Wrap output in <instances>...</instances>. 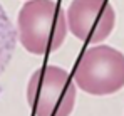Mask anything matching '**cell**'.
<instances>
[{"instance_id":"obj_4","label":"cell","mask_w":124,"mask_h":116,"mask_svg":"<svg viewBox=\"0 0 124 116\" xmlns=\"http://www.w3.org/2000/svg\"><path fill=\"white\" fill-rule=\"evenodd\" d=\"M65 20L74 37L87 44H101L116 27V12L107 0H72Z\"/></svg>"},{"instance_id":"obj_3","label":"cell","mask_w":124,"mask_h":116,"mask_svg":"<svg viewBox=\"0 0 124 116\" xmlns=\"http://www.w3.org/2000/svg\"><path fill=\"white\" fill-rule=\"evenodd\" d=\"M25 96L34 116H70L77 86L65 69L50 64L30 76Z\"/></svg>"},{"instance_id":"obj_5","label":"cell","mask_w":124,"mask_h":116,"mask_svg":"<svg viewBox=\"0 0 124 116\" xmlns=\"http://www.w3.org/2000/svg\"><path fill=\"white\" fill-rule=\"evenodd\" d=\"M17 42V29L14 27L3 5L0 3V74H3L8 62L12 61Z\"/></svg>"},{"instance_id":"obj_1","label":"cell","mask_w":124,"mask_h":116,"mask_svg":"<svg viewBox=\"0 0 124 116\" xmlns=\"http://www.w3.org/2000/svg\"><path fill=\"white\" fill-rule=\"evenodd\" d=\"M17 40L34 56L52 54L67 37L65 12L55 0H27L17 15Z\"/></svg>"},{"instance_id":"obj_2","label":"cell","mask_w":124,"mask_h":116,"mask_svg":"<svg viewBox=\"0 0 124 116\" xmlns=\"http://www.w3.org/2000/svg\"><path fill=\"white\" fill-rule=\"evenodd\" d=\"M72 81L91 96H109L124 88V54L121 51L92 44L79 57Z\"/></svg>"}]
</instances>
